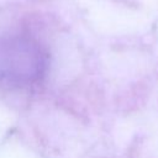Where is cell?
I'll use <instances>...</instances> for the list:
<instances>
[{
    "mask_svg": "<svg viewBox=\"0 0 158 158\" xmlns=\"http://www.w3.org/2000/svg\"><path fill=\"white\" fill-rule=\"evenodd\" d=\"M38 35L23 17L0 21V91L23 94L41 83L48 51Z\"/></svg>",
    "mask_w": 158,
    "mask_h": 158,
    "instance_id": "obj_1",
    "label": "cell"
}]
</instances>
